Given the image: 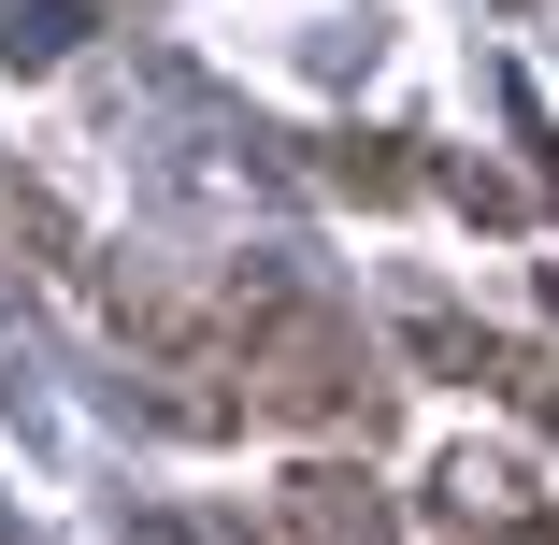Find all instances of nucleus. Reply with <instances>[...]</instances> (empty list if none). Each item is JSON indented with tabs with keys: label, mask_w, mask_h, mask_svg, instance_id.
<instances>
[{
	"label": "nucleus",
	"mask_w": 559,
	"mask_h": 545,
	"mask_svg": "<svg viewBox=\"0 0 559 545\" xmlns=\"http://www.w3.org/2000/svg\"><path fill=\"white\" fill-rule=\"evenodd\" d=\"M86 29V0H0V58H58Z\"/></svg>",
	"instance_id": "f257e3e1"
}]
</instances>
